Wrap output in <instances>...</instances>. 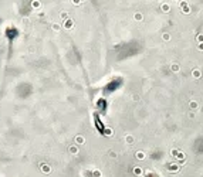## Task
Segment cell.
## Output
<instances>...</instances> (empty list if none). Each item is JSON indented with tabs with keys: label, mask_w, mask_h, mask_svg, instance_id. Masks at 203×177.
<instances>
[{
	"label": "cell",
	"mask_w": 203,
	"mask_h": 177,
	"mask_svg": "<svg viewBox=\"0 0 203 177\" xmlns=\"http://www.w3.org/2000/svg\"><path fill=\"white\" fill-rule=\"evenodd\" d=\"M17 37H19V31H17L14 27H9V28H6V38H7L10 43H13Z\"/></svg>",
	"instance_id": "obj_1"
}]
</instances>
